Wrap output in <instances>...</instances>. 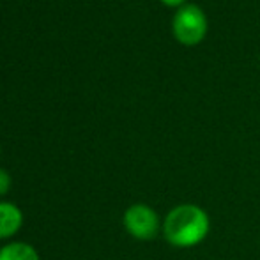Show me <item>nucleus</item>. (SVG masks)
I'll use <instances>...</instances> for the list:
<instances>
[{"label":"nucleus","mask_w":260,"mask_h":260,"mask_svg":"<svg viewBox=\"0 0 260 260\" xmlns=\"http://www.w3.org/2000/svg\"><path fill=\"white\" fill-rule=\"evenodd\" d=\"M211 232V218L207 211L197 204H179L163 218L165 241L179 250H188L202 244Z\"/></svg>","instance_id":"f257e3e1"},{"label":"nucleus","mask_w":260,"mask_h":260,"mask_svg":"<svg viewBox=\"0 0 260 260\" xmlns=\"http://www.w3.org/2000/svg\"><path fill=\"white\" fill-rule=\"evenodd\" d=\"M207 16L197 4H184L179 7L172 20L174 38L184 46H197L207 36Z\"/></svg>","instance_id":"f03ea898"},{"label":"nucleus","mask_w":260,"mask_h":260,"mask_svg":"<svg viewBox=\"0 0 260 260\" xmlns=\"http://www.w3.org/2000/svg\"><path fill=\"white\" fill-rule=\"evenodd\" d=\"M122 225L126 232L137 241H152L161 232L163 221L159 219L156 209L147 204L137 202L124 211Z\"/></svg>","instance_id":"7ed1b4c3"},{"label":"nucleus","mask_w":260,"mask_h":260,"mask_svg":"<svg viewBox=\"0 0 260 260\" xmlns=\"http://www.w3.org/2000/svg\"><path fill=\"white\" fill-rule=\"evenodd\" d=\"M23 211L16 204L0 200V241H7L16 236L23 226Z\"/></svg>","instance_id":"20e7f679"},{"label":"nucleus","mask_w":260,"mask_h":260,"mask_svg":"<svg viewBox=\"0 0 260 260\" xmlns=\"http://www.w3.org/2000/svg\"><path fill=\"white\" fill-rule=\"evenodd\" d=\"M0 260H41V257L30 243L11 241L0 246Z\"/></svg>","instance_id":"39448f33"},{"label":"nucleus","mask_w":260,"mask_h":260,"mask_svg":"<svg viewBox=\"0 0 260 260\" xmlns=\"http://www.w3.org/2000/svg\"><path fill=\"white\" fill-rule=\"evenodd\" d=\"M11 186H13L11 174L6 170V168L0 167V199H2V197H6L7 193L11 191Z\"/></svg>","instance_id":"423d86ee"},{"label":"nucleus","mask_w":260,"mask_h":260,"mask_svg":"<svg viewBox=\"0 0 260 260\" xmlns=\"http://www.w3.org/2000/svg\"><path fill=\"white\" fill-rule=\"evenodd\" d=\"M161 2L165 4V6H168V7H182L186 4V0H161Z\"/></svg>","instance_id":"0eeeda50"}]
</instances>
